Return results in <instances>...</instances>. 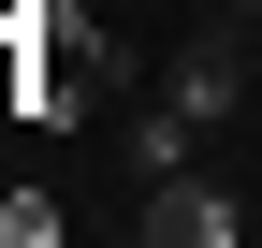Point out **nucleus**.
<instances>
[{"instance_id":"1","label":"nucleus","mask_w":262,"mask_h":248,"mask_svg":"<svg viewBox=\"0 0 262 248\" xmlns=\"http://www.w3.org/2000/svg\"><path fill=\"white\" fill-rule=\"evenodd\" d=\"M248 88H262V44H248V15H233V29H189V44L160 58V102H189L204 132H233V117H248Z\"/></svg>"},{"instance_id":"2","label":"nucleus","mask_w":262,"mask_h":248,"mask_svg":"<svg viewBox=\"0 0 262 248\" xmlns=\"http://www.w3.org/2000/svg\"><path fill=\"white\" fill-rule=\"evenodd\" d=\"M131 234H146V248H248V234H262V204H233L204 161H189V175H160V190L131 204Z\"/></svg>"},{"instance_id":"3","label":"nucleus","mask_w":262,"mask_h":248,"mask_svg":"<svg viewBox=\"0 0 262 248\" xmlns=\"http://www.w3.org/2000/svg\"><path fill=\"white\" fill-rule=\"evenodd\" d=\"M204 146H219V132H204L189 102H160V88H146V102L117 117V175H131V190H160V175H189Z\"/></svg>"},{"instance_id":"4","label":"nucleus","mask_w":262,"mask_h":248,"mask_svg":"<svg viewBox=\"0 0 262 248\" xmlns=\"http://www.w3.org/2000/svg\"><path fill=\"white\" fill-rule=\"evenodd\" d=\"M58 234H73L58 190H0V248H58Z\"/></svg>"},{"instance_id":"5","label":"nucleus","mask_w":262,"mask_h":248,"mask_svg":"<svg viewBox=\"0 0 262 248\" xmlns=\"http://www.w3.org/2000/svg\"><path fill=\"white\" fill-rule=\"evenodd\" d=\"M248 44H262V15H248Z\"/></svg>"},{"instance_id":"6","label":"nucleus","mask_w":262,"mask_h":248,"mask_svg":"<svg viewBox=\"0 0 262 248\" xmlns=\"http://www.w3.org/2000/svg\"><path fill=\"white\" fill-rule=\"evenodd\" d=\"M233 15H248V0H233Z\"/></svg>"}]
</instances>
